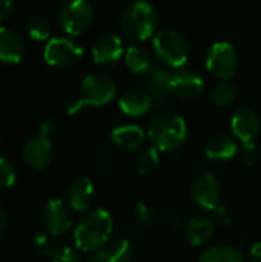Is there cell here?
Segmentation results:
<instances>
[{
  "mask_svg": "<svg viewBox=\"0 0 261 262\" xmlns=\"http://www.w3.org/2000/svg\"><path fill=\"white\" fill-rule=\"evenodd\" d=\"M57 17L66 34L80 35L94 18V6L89 0H68L60 5Z\"/></svg>",
  "mask_w": 261,
  "mask_h": 262,
  "instance_id": "8992f818",
  "label": "cell"
},
{
  "mask_svg": "<svg viewBox=\"0 0 261 262\" xmlns=\"http://www.w3.org/2000/svg\"><path fill=\"white\" fill-rule=\"evenodd\" d=\"M214 215H215L217 223H220L222 226H229V224L232 223V212H231L226 206L218 204V206L214 209Z\"/></svg>",
  "mask_w": 261,
  "mask_h": 262,
  "instance_id": "d6a6232c",
  "label": "cell"
},
{
  "mask_svg": "<svg viewBox=\"0 0 261 262\" xmlns=\"http://www.w3.org/2000/svg\"><path fill=\"white\" fill-rule=\"evenodd\" d=\"M249 262H261V241L254 244L249 250Z\"/></svg>",
  "mask_w": 261,
  "mask_h": 262,
  "instance_id": "74e56055",
  "label": "cell"
},
{
  "mask_svg": "<svg viewBox=\"0 0 261 262\" xmlns=\"http://www.w3.org/2000/svg\"><path fill=\"white\" fill-rule=\"evenodd\" d=\"M0 141H2V137H0Z\"/></svg>",
  "mask_w": 261,
  "mask_h": 262,
  "instance_id": "ab89813d",
  "label": "cell"
},
{
  "mask_svg": "<svg viewBox=\"0 0 261 262\" xmlns=\"http://www.w3.org/2000/svg\"><path fill=\"white\" fill-rule=\"evenodd\" d=\"M23 54L25 41L22 35L9 26H0V61L18 63Z\"/></svg>",
  "mask_w": 261,
  "mask_h": 262,
  "instance_id": "44dd1931",
  "label": "cell"
},
{
  "mask_svg": "<svg viewBox=\"0 0 261 262\" xmlns=\"http://www.w3.org/2000/svg\"><path fill=\"white\" fill-rule=\"evenodd\" d=\"M15 3L12 0H0V21H5L14 12Z\"/></svg>",
  "mask_w": 261,
  "mask_h": 262,
  "instance_id": "e575fe53",
  "label": "cell"
},
{
  "mask_svg": "<svg viewBox=\"0 0 261 262\" xmlns=\"http://www.w3.org/2000/svg\"><path fill=\"white\" fill-rule=\"evenodd\" d=\"M205 89V80L200 72L191 68L172 69V92L183 98H195Z\"/></svg>",
  "mask_w": 261,
  "mask_h": 262,
  "instance_id": "9a60e30c",
  "label": "cell"
},
{
  "mask_svg": "<svg viewBox=\"0 0 261 262\" xmlns=\"http://www.w3.org/2000/svg\"><path fill=\"white\" fill-rule=\"evenodd\" d=\"M15 166L8 158L0 157V187H11L15 183Z\"/></svg>",
  "mask_w": 261,
  "mask_h": 262,
  "instance_id": "f1b7e54d",
  "label": "cell"
},
{
  "mask_svg": "<svg viewBox=\"0 0 261 262\" xmlns=\"http://www.w3.org/2000/svg\"><path fill=\"white\" fill-rule=\"evenodd\" d=\"M85 106V103H83V100L80 98V97H74V98H71L68 103H66V112L68 114H77L78 111H82V107Z\"/></svg>",
  "mask_w": 261,
  "mask_h": 262,
  "instance_id": "d590c367",
  "label": "cell"
},
{
  "mask_svg": "<svg viewBox=\"0 0 261 262\" xmlns=\"http://www.w3.org/2000/svg\"><path fill=\"white\" fill-rule=\"evenodd\" d=\"M125 45L123 38L118 34L114 32H106L102 34L100 37L95 38L91 48L92 58L97 63H114L117 61L122 55H125Z\"/></svg>",
  "mask_w": 261,
  "mask_h": 262,
  "instance_id": "2e32d148",
  "label": "cell"
},
{
  "mask_svg": "<svg viewBox=\"0 0 261 262\" xmlns=\"http://www.w3.org/2000/svg\"><path fill=\"white\" fill-rule=\"evenodd\" d=\"M148 134L145 129L135 123H123L117 124L111 130V140L115 146L125 150H140L145 144Z\"/></svg>",
  "mask_w": 261,
  "mask_h": 262,
  "instance_id": "ac0fdd59",
  "label": "cell"
},
{
  "mask_svg": "<svg viewBox=\"0 0 261 262\" xmlns=\"http://www.w3.org/2000/svg\"><path fill=\"white\" fill-rule=\"evenodd\" d=\"M158 20V11L151 2L132 0L120 14V29L125 37L138 43L157 32Z\"/></svg>",
  "mask_w": 261,
  "mask_h": 262,
  "instance_id": "3957f363",
  "label": "cell"
},
{
  "mask_svg": "<svg viewBox=\"0 0 261 262\" xmlns=\"http://www.w3.org/2000/svg\"><path fill=\"white\" fill-rule=\"evenodd\" d=\"M198 262H246L243 253L229 244H217L206 249Z\"/></svg>",
  "mask_w": 261,
  "mask_h": 262,
  "instance_id": "cb8c5ba5",
  "label": "cell"
},
{
  "mask_svg": "<svg viewBox=\"0 0 261 262\" xmlns=\"http://www.w3.org/2000/svg\"><path fill=\"white\" fill-rule=\"evenodd\" d=\"M134 216H135V224L142 229L145 227H151L155 224L157 221V212L154 207H151L148 203L145 201H138L135 204V209H134Z\"/></svg>",
  "mask_w": 261,
  "mask_h": 262,
  "instance_id": "83f0119b",
  "label": "cell"
},
{
  "mask_svg": "<svg viewBox=\"0 0 261 262\" xmlns=\"http://www.w3.org/2000/svg\"><path fill=\"white\" fill-rule=\"evenodd\" d=\"M94 183L88 175H80L74 178L68 187L69 207L77 212H88L94 200Z\"/></svg>",
  "mask_w": 261,
  "mask_h": 262,
  "instance_id": "d6986e66",
  "label": "cell"
},
{
  "mask_svg": "<svg viewBox=\"0 0 261 262\" xmlns=\"http://www.w3.org/2000/svg\"><path fill=\"white\" fill-rule=\"evenodd\" d=\"M206 68L220 80L232 78L238 71L240 57L237 48L228 40L214 41L206 52Z\"/></svg>",
  "mask_w": 261,
  "mask_h": 262,
  "instance_id": "5b68a950",
  "label": "cell"
},
{
  "mask_svg": "<svg viewBox=\"0 0 261 262\" xmlns=\"http://www.w3.org/2000/svg\"><path fill=\"white\" fill-rule=\"evenodd\" d=\"M205 155L215 161H229L238 152L237 138L228 132H217L211 135L203 147Z\"/></svg>",
  "mask_w": 261,
  "mask_h": 262,
  "instance_id": "e0dca14e",
  "label": "cell"
},
{
  "mask_svg": "<svg viewBox=\"0 0 261 262\" xmlns=\"http://www.w3.org/2000/svg\"><path fill=\"white\" fill-rule=\"evenodd\" d=\"M132 246L128 238H117L109 241L98 252L91 253L86 262H132Z\"/></svg>",
  "mask_w": 261,
  "mask_h": 262,
  "instance_id": "ffe728a7",
  "label": "cell"
},
{
  "mask_svg": "<svg viewBox=\"0 0 261 262\" xmlns=\"http://www.w3.org/2000/svg\"><path fill=\"white\" fill-rule=\"evenodd\" d=\"M240 155L245 164L254 166L258 160V147L255 143H243L240 149Z\"/></svg>",
  "mask_w": 261,
  "mask_h": 262,
  "instance_id": "1f68e13d",
  "label": "cell"
},
{
  "mask_svg": "<svg viewBox=\"0 0 261 262\" xmlns=\"http://www.w3.org/2000/svg\"><path fill=\"white\" fill-rule=\"evenodd\" d=\"M149 144L162 152L178 149L188 138V123L175 111L157 112L146 130Z\"/></svg>",
  "mask_w": 261,
  "mask_h": 262,
  "instance_id": "7a4b0ae2",
  "label": "cell"
},
{
  "mask_svg": "<svg viewBox=\"0 0 261 262\" xmlns=\"http://www.w3.org/2000/svg\"><path fill=\"white\" fill-rule=\"evenodd\" d=\"M145 81L146 88L151 92L154 98V104H166L174 95L172 92V69L163 66V64H152L146 72H145Z\"/></svg>",
  "mask_w": 261,
  "mask_h": 262,
  "instance_id": "7c38bea8",
  "label": "cell"
},
{
  "mask_svg": "<svg viewBox=\"0 0 261 262\" xmlns=\"http://www.w3.org/2000/svg\"><path fill=\"white\" fill-rule=\"evenodd\" d=\"M237 94H238L237 83L232 81L231 78H225V80H218L212 86L209 92V98L217 106H228L235 100Z\"/></svg>",
  "mask_w": 261,
  "mask_h": 262,
  "instance_id": "d4e9b609",
  "label": "cell"
},
{
  "mask_svg": "<svg viewBox=\"0 0 261 262\" xmlns=\"http://www.w3.org/2000/svg\"><path fill=\"white\" fill-rule=\"evenodd\" d=\"M26 31L31 38L43 41V40H49L51 26H49V21L46 17H43L40 14H34L26 21Z\"/></svg>",
  "mask_w": 261,
  "mask_h": 262,
  "instance_id": "4316f807",
  "label": "cell"
},
{
  "mask_svg": "<svg viewBox=\"0 0 261 262\" xmlns=\"http://www.w3.org/2000/svg\"><path fill=\"white\" fill-rule=\"evenodd\" d=\"M232 135L243 143H255L261 132V117L254 107H240L231 118Z\"/></svg>",
  "mask_w": 261,
  "mask_h": 262,
  "instance_id": "8fae6325",
  "label": "cell"
},
{
  "mask_svg": "<svg viewBox=\"0 0 261 262\" xmlns=\"http://www.w3.org/2000/svg\"><path fill=\"white\" fill-rule=\"evenodd\" d=\"M152 49L160 64L169 69L183 68L189 57L186 37L174 28H162L152 35Z\"/></svg>",
  "mask_w": 261,
  "mask_h": 262,
  "instance_id": "277c9868",
  "label": "cell"
},
{
  "mask_svg": "<svg viewBox=\"0 0 261 262\" xmlns=\"http://www.w3.org/2000/svg\"><path fill=\"white\" fill-rule=\"evenodd\" d=\"M6 212H5V209H3V206L0 204V233L3 232V229H5V226H6Z\"/></svg>",
  "mask_w": 261,
  "mask_h": 262,
  "instance_id": "f35d334b",
  "label": "cell"
},
{
  "mask_svg": "<svg viewBox=\"0 0 261 262\" xmlns=\"http://www.w3.org/2000/svg\"><path fill=\"white\" fill-rule=\"evenodd\" d=\"M51 262H83V259L77 250L71 247H63L60 250H55V253L51 258Z\"/></svg>",
  "mask_w": 261,
  "mask_h": 262,
  "instance_id": "4dcf8cb0",
  "label": "cell"
},
{
  "mask_svg": "<svg viewBox=\"0 0 261 262\" xmlns=\"http://www.w3.org/2000/svg\"><path fill=\"white\" fill-rule=\"evenodd\" d=\"M125 64L132 72H146L152 63V54L143 43H132L125 51Z\"/></svg>",
  "mask_w": 261,
  "mask_h": 262,
  "instance_id": "603a6c76",
  "label": "cell"
},
{
  "mask_svg": "<svg viewBox=\"0 0 261 262\" xmlns=\"http://www.w3.org/2000/svg\"><path fill=\"white\" fill-rule=\"evenodd\" d=\"M32 244H34V249L37 250L38 255H43V256H51L55 253L54 247H52V243L49 239V236L46 233H37L32 239Z\"/></svg>",
  "mask_w": 261,
  "mask_h": 262,
  "instance_id": "f546056e",
  "label": "cell"
},
{
  "mask_svg": "<svg viewBox=\"0 0 261 262\" xmlns=\"http://www.w3.org/2000/svg\"><path fill=\"white\" fill-rule=\"evenodd\" d=\"M117 94L115 80L105 72L88 74L80 83V98L85 104L102 106L109 103Z\"/></svg>",
  "mask_w": 261,
  "mask_h": 262,
  "instance_id": "52a82bcc",
  "label": "cell"
},
{
  "mask_svg": "<svg viewBox=\"0 0 261 262\" xmlns=\"http://www.w3.org/2000/svg\"><path fill=\"white\" fill-rule=\"evenodd\" d=\"M214 229L212 218L206 215H194L185 224V235L192 246H203L212 238Z\"/></svg>",
  "mask_w": 261,
  "mask_h": 262,
  "instance_id": "7402d4cb",
  "label": "cell"
},
{
  "mask_svg": "<svg viewBox=\"0 0 261 262\" xmlns=\"http://www.w3.org/2000/svg\"><path fill=\"white\" fill-rule=\"evenodd\" d=\"M158 161H160V150L152 144H146L137 152L135 170L140 175H148L158 166Z\"/></svg>",
  "mask_w": 261,
  "mask_h": 262,
  "instance_id": "484cf974",
  "label": "cell"
},
{
  "mask_svg": "<svg viewBox=\"0 0 261 262\" xmlns=\"http://www.w3.org/2000/svg\"><path fill=\"white\" fill-rule=\"evenodd\" d=\"M154 106V98L146 86H131L118 97V107L129 117L146 114Z\"/></svg>",
  "mask_w": 261,
  "mask_h": 262,
  "instance_id": "5bb4252c",
  "label": "cell"
},
{
  "mask_svg": "<svg viewBox=\"0 0 261 262\" xmlns=\"http://www.w3.org/2000/svg\"><path fill=\"white\" fill-rule=\"evenodd\" d=\"M189 195L197 206L214 210L220 204V196H222L220 180L217 178V175L211 172H202L192 180L189 187Z\"/></svg>",
  "mask_w": 261,
  "mask_h": 262,
  "instance_id": "9c48e42d",
  "label": "cell"
},
{
  "mask_svg": "<svg viewBox=\"0 0 261 262\" xmlns=\"http://www.w3.org/2000/svg\"><path fill=\"white\" fill-rule=\"evenodd\" d=\"M52 154H54V150H52L51 140L48 137L40 135V134L28 138L26 143L23 144V149H22V155H23L25 163L35 170L45 169L51 163Z\"/></svg>",
  "mask_w": 261,
  "mask_h": 262,
  "instance_id": "4fadbf2b",
  "label": "cell"
},
{
  "mask_svg": "<svg viewBox=\"0 0 261 262\" xmlns=\"http://www.w3.org/2000/svg\"><path fill=\"white\" fill-rule=\"evenodd\" d=\"M42 221L48 233L65 235L72 227V215L69 206L60 198H51L42 209Z\"/></svg>",
  "mask_w": 261,
  "mask_h": 262,
  "instance_id": "30bf717a",
  "label": "cell"
},
{
  "mask_svg": "<svg viewBox=\"0 0 261 262\" xmlns=\"http://www.w3.org/2000/svg\"><path fill=\"white\" fill-rule=\"evenodd\" d=\"M55 130V123L52 120H43L38 126V134L43 135V137H48Z\"/></svg>",
  "mask_w": 261,
  "mask_h": 262,
  "instance_id": "8d00e7d4",
  "label": "cell"
},
{
  "mask_svg": "<svg viewBox=\"0 0 261 262\" xmlns=\"http://www.w3.org/2000/svg\"><path fill=\"white\" fill-rule=\"evenodd\" d=\"M112 230L114 220L106 209H89L78 218L74 227V243L80 250L94 253L109 243Z\"/></svg>",
  "mask_w": 261,
  "mask_h": 262,
  "instance_id": "6da1fadb",
  "label": "cell"
},
{
  "mask_svg": "<svg viewBox=\"0 0 261 262\" xmlns=\"http://www.w3.org/2000/svg\"><path fill=\"white\" fill-rule=\"evenodd\" d=\"M112 163V158H111V154L108 150H100L97 152V155L94 157V166L98 169V170H106L109 169Z\"/></svg>",
  "mask_w": 261,
  "mask_h": 262,
  "instance_id": "836d02e7",
  "label": "cell"
},
{
  "mask_svg": "<svg viewBox=\"0 0 261 262\" xmlns=\"http://www.w3.org/2000/svg\"><path fill=\"white\" fill-rule=\"evenodd\" d=\"M83 57V46L69 37H51L46 41L43 58L48 64L57 68H69Z\"/></svg>",
  "mask_w": 261,
  "mask_h": 262,
  "instance_id": "ba28073f",
  "label": "cell"
}]
</instances>
